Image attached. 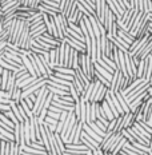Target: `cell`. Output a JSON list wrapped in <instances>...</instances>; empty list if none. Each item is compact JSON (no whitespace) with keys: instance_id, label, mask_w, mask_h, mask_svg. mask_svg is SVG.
<instances>
[{"instance_id":"obj_1","label":"cell","mask_w":152,"mask_h":155,"mask_svg":"<svg viewBox=\"0 0 152 155\" xmlns=\"http://www.w3.org/2000/svg\"><path fill=\"white\" fill-rule=\"evenodd\" d=\"M79 67L80 70L84 72V75L89 79V82H92L93 79H95V63L92 62L91 56L89 55H87L86 52H80L79 55Z\"/></svg>"},{"instance_id":"obj_2","label":"cell","mask_w":152,"mask_h":155,"mask_svg":"<svg viewBox=\"0 0 152 155\" xmlns=\"http://www.w3.org/2000/svg\"><path fill=\"white\" fill-rule=\"evenodd\" d=\"M48 94H50V91H48L47 88V84L43 86L40 90L36 92V99H35V104H34V108H32V112H34V115H39L41 111V108H43V104H44V101L47 99Z\"/></svg>"},{"instance_id":"obj_3","label":"cell","mask_w":152,"mask_h":155,"mask_svg":"<svg viewBox=\"0 0 152 155\" xmlns=\"http://www.w3.org/2000/svg\"><path fill=\"white\" fill-rule=\"evenodd\" d=\"M123 76L121 71L120 70H115L114 74H112V79H111V86H109V91L111 92H118L120 91V87H121V83H123Z\"/></svg>"},{"instance_id":"obj_4","label":"cell","mask_w":152,"mask_h":155,"mask_svg":"<svg viewBox=\"0 0 152 155\" xmlns=\"http://www.w3.org/2000/svg\"><path fill=\"white\" fill-rule=\"evenodd\" d=\"M14 137H15V143L19 147L24 146L25 144V139H24V126L23 123H16L14 127Z\"/></svg>"},{"instance_id":"obj_5","label":"cell","mask_w":152,"mask_h":155,"mask_svg":"<svg viewBox=\"0 0 152 155\" xmlns=\"http://www.w3.org/2000/svg\"><path fill=\"white\" fill-rule=\"evenodd\" d=\"M145 19H147V14H145V12H139V14L136 15L134 23H132V25L129 27V30H128V32L132 35V36H136L139 28H140V25L143 24V21L145 20Z\"/></svg>"},{"instance_id":"obj_6","label":"cell","mask_w":152,"mask_h":155,"mask_svg":"<svg viewBox=\"0 0 152 155\" xmlns=\"http://www.w3.org/2000/svg\"><path fill=\"white\" fill-rule=\"evenodd\" d=\"M52 19H53V23H55V25H56V28H57V34H59V39L61 40V39H64V38H66V35H67V30L64 28L63 21H61V14L56 15V16H52Z\"/></svg>"},{"instance_id":"obj_7","label":"cell","mask_w":152,"mask_h":155,"mask_svg":"<svg viewBox=\"0 0 152 155\" xmlns=\"http://www.w3.org/2000/svg\"><path fill=\"white\" fill-rule=\"evenodd\" d=\"M37 11L40 12V14H47V15H50V16H56V15L61 14L60 8L50 7V5H46V4H43V3H41V4L37 7Z\"/></svg>"},{"instance_id":"obj_8","label":"cell","mask_w":152,"mask_h":155,"mask_svg":"<svg viewBox=\"0 0 152 155\" xmlns=\"http://www.w3.org/2000/svg\"><path fill=\"white\" fill-rule=\"evenodd\" d=\"M135 122H136V119H135V115L132 114V112H125V114H123L121 128H123V130H125V128L132 127Z\"/></svg>"},{"instance_id":"obj_9","label":"cell","mask_w":152,"mask_h":155,"mask_svg":"<svg viewBox=\"0 0 152 155\" xmlns=\"http://www.w3.org/2000/svg\"><path fill=\"white\" fill-rule=\"evenodd\" d=\"M60 50L59 47H55L53 50L50 51V62H51V66L56 67V66H60Z\"/></svg>"},{"instance_id":"obj_10","label":"cell","mask_w":152,"mask_h":155,"mask_svg":"<svg viewBox=\"0 0 152 155\" xmlns=\"http://www.w3.org/2000/svg\"><path fill=\"white\" fill-rule=\"evenodd\" d=\"M19 56L21 58V60H23V66L25 67V70L30 72V75L31 76H34V78H37L36 76V74H35V70H34V66H32V62H31V59L27 56V55H23V54H19Z\"/></svg>"},{"instance_id":"obj_11","label":"cell","mask_w":152,"mask_h":155,"mask_svg":"<svg viewBox=\"0 0 152 155\" xmlns=\"http://www.w3.org/2000/svg\"><path fill=\"white\" fill-rule=\"evenodd\" d=\"M151 52H152V35L150 36V39H148L147 44L144 46L143 51H141V54L139 55V59H140V60H144L147 56H150Z\"/></svg>"},{"instance_id":"obj_12","label":"cell","mask_w":152,"mask_h":155,"mask_svg":"<svg viewBox=\"0 0 152 155\" xmlns=\"http://www.w3.org/2000/svg\"><path fill=\"white\" fill-rule=\"evenodd\" d=\"M118 35H119V36H120V38H121L124 41H127V43L129 44V46H131V44L135 41V39H136L135 36H132V35L129 34V32H127L125 30H123V28H119Z\"/></svg>"},{"instance_id":"obj_13","label":"cell","mask_w":152,"mask_h":155,"mask_svg":"<svg viewBox=\"0 0 152 155\" xmlns=\"http://www.w3.org/2000/svg\"><path fill=\"white\" fill-rule=\"evenodd\" d=\"M144 80H145L144 78H136V79H135L134 82H132L131 84H129V86L127 87V88L124 90V91H121V94H123V95H124V96H125V95H128V94L131 92V91H134V90L136 88V87H137L139 84H141V83H143Z\"/></svg>"},{"instance_id":"obj_14","label":"cell","mask_w":152,"mask_h":155,"mask_svg":"<svg viewBox=\"0 0 152 155\" xmlns=\"http://www.w3.org/2000/svg\"><path fill=\"white\" fill-rule=\"evenodd\" d=\"M44 32H47V28L44 24H41V25H39V27L34 28V30H30V36L32 39H39Z\"/></svg>"},{"instance_id":"obj_15","label":"cell","mask_w":152,"mask_h":155,"mask_svg":"<svg viewBox=\"0 0 152 155\" xmlns=\"http://www.w3.org/2000/svg\"><path fill=\"white\" fill-rule=\"evenodd\" d=\"M115 95H116V98H118L119 103H120V106H121L123 111H124V112H131V110H129V104L127 103V101H125V98H124V96H123L121 91L115 92Z\"/></svg>"},{"instance_id":"obj_16","label":"cell","mask_w":152,"mask_h":155,"mask_svg":"<svg viewBox=\"0 0 152 155\" xmlns=\"http://www.w3.org/2000/svg\"><path fill=\"white\" fill-rule=\"evenodd\" d=\"M82 134H83V123H82V122H77L76 131H75V137H73V140H72L73 144H80V143H82V142H80Z\"/></svg>"},{"instance_id":"obj_17","label":"cell","mask_w":152,"mask_h":155,"mask_svg":"<svg viewBox=\"0 0 152 155\" xmlns=\"http://www.w3.org/2000/svg\"><path fill=\"white\" fill-rule=\"evenodd\" d=\"M83 131H84V132H87V134H88L89 137H91V138H93V139H95L96 142H99V143H100V142H102V139H103V138L100 137V135H98V134H96V132L93 131L92 128L89 127V126L87 124V123H83Z\"/></svg>"},{"instance_id":"obj_18","label":"cell","mask_w":152,"mask_h":155,"mask_svg":"<svg viewBox=\"0 0 152 155\" xmlns=\"http://www.w3.org/2000/svg\"><path fill=\"white\" fill-rule=\"evenodd\" d=\"M9 107H11L12 112L15 114L16 119H18V120L20 122V123H23V122H24V118L21 116V112H20V110H19V104H16L14 101H11V102H9Z\"/></svg>"},{"instance_id":"obj_19","label":"cell","mask_w":152,"mask_h":155,"mask_svg":"<svg viewBox=\"0 0 152 155\" xmlns=\"http://www.w3.org/2000/svg\"><path fill=\"white\" fill-rule=\"evenodd\" d=\"M79 122L87 123V104L83 99H80V118H79Z\"/></svg>"},{"instance_id":"obj_20","label":"cell","mask_w":152,"mask_h":155,"mask_svg":"<svg viewBox=\"0 0 152 155\" xmlns=\"http://www.w3.org/2000/svg\"><path fill=\"white\" fill-rule=\"evenodd\" d=\"M108 87H105L104 84H102L100 86V88H99V91H98V95H96V99H95V102H98V103H102L103 101H104V98H105V94L108 92Z\"/></svg>"},{"instance_id":"obj_21","label":"cell","mask_w":152,"mask_h":155,"mask_svg":"<svg viewBox=\"0 0 152 155\" xmlns=\"http://www.w3.org/2000/svg\"><path fill=\"white\" fill-rule=\"evenodd\" d=\"M67 150H72V151H88V147L86 144L80 143V144H73V143H66Z\"/></svg>"},{"instance_id":"obj_22","label":"cell","mask_w":152,"mask_h":155,"mask_svg":"<svg viewBox=\"0 0 152 155\" xmlns=\"http://www.w3.org/2000/svg\"><path fill=\"white\" fill-rule=\"evenodd\" d=\"M35 79H36V78H34V76H28L27 79H23V80H20V82H16V86H18V87H20L21 90H25L28 86L31 84L32 82H34Z\"/></svg>"},{"instance_id":"obj_23","label":"cell","mask_w":152,"mask_h":155,"mask_svg":"<svg viewBox=\"0 0 152 155\" xmlns=\"http://www.w3.org/2000/svg\"><path fill=\"white\" fill-rule=\"evenodd\" d=\"M100 104H102L103 110H104V114H105V116H107V119H108V120H112L115 116H114V114H112V111H111V108H109L108 103H107L105 101H103L102 103H100Z\"/></svg>"},{"instance_id":"obj_24","label":"cell","mask_w":152,"mask_h":155,"mask_svg":"<svg viewBox=\"0 0 152 155\" xmlns=\"http://www.w3.org/2000/svg\"><path fill=\"white\" fill-rule=\"evenodd\" d=\"M53 71H56V72H61V74H67V75H73V74H75V70L73 68H68V67H64V66L53 67Z\"/></svg>"},{"instance_id":"obj_25","label":"cell","mask_w":152,"mask_h":155,"mask_svg":"<svg viewBox=\"0 0 152 155\" xmlns=\"http://www.w3.org/2000/svg\"><path fill=\"white\" fill-rule=\"evenodd\" d=\"M47 88H48V91H50V92H52L53 95L64 96V95H67V94H70V91H64V90L56 88V87H53V86H50V84H47Z\"/></svg>"},{"instance_id":"obj_26","label":"cell","mask_w":152,"mask_h":155,"mask_svg":"<svg viewBox=\"0 0 152 155\" xmlns=\"http://www.w3.org/2000/svg\"><path fill=\"white\" fill-rule=\"evenodd\" d=\"M21 91H23V90H21L20 87L16 86L15 91H14V94H12L11 101H14V102L16 103V104H19V103H20V101H21Z\"/></svg>"},{"instance_id":"obj_27","label":"cell","mask_w":152,"mask_h":155,"mask_svg":"<svg viewBox=\"0 0 152 155\" xmlns=\"http://www.w3.org/2000/svg\"><path fill=\"white\" fill-rule=\"evenodd\" d=\"M53 135H55V139H56L57 147H59L60 153H61V155H63V153H64V151H66V143H64L63 139H61L60 134H57V132H53Z\"/></svg>"},{"instance_id":"obj_28","label":"cell","mask_w":152,"mask_h":155,"mask_svg":"<svg viewBox=\"0 0 152 155\" xmlns=\"http://www.w3.org/2000/svg\"><path fill=\"white\" fill-rule=\"evenodd\" d=\"M109 96H111V99H112V102H114L115 107H116V108H118L119 114H120V115H123V114H125V112H124V111H123V108H121L120 103H119V101H118V98H116L115 92H111V91H109Z\"/></svg>"},{"instance_id":"obj_29","label":"cell","mask_w":152,"mask_h":155,"mask_svg":"<svg viewBox=\"0 0 152 155\" xmlns=\"http://www.w3.org/2000/svg\"><path fill=\"white\" fill-rule=\"evenodd\" d=\"M144 71H145V60H140L139 64H137L136 76L137 78H144Z\"/></svg>"},{"instance_id":"obj_30","label":"cell","mask_w":152,"mask_h":155,"mask_svg":"<svg viewBox=\"0 0 152 155\" xmlns=\"http://www.w3.org/2000/svg\"><path fill=\"white\" fill-rule=\"evenodd\" d=\"M70 95L73 98V101H75V103L77 102H80V94L77 92V90L73 87V84H71L70 86Z\"/></svg>"},{"instance_id":"obj_31","label":"cell","mask_w":152,"mask_h":155,"mask_svg":"<svg viewBox=\"0 0 152 155\" xmlns=\"http://www.w3.org/2000/svg\"><path fill=\"white\" fill-rule=\"evenodd\" d=\"M0 122H3V123L8 124L9 127H12V128L15 127V123H14V122H12L9 118H7V116L4 115V112H2V111H0Z\"/></svg>"},{"instance_id":"obj_32","label":"cell","mask_w":152,"mask_h":155,"mask_svg":"<svg viewBox=\"0 0 152 155\" xmlns=\"http://www.w3.org/2000/svg\"><path fill=\"white\" fill-rule=\"evenodd\" d=\"M19 104H20L21 107H23L24 112H25V115H27L28 118H31V116L34 115V112H32V110H31L30 107H28V104H27V103L24 102V99H21V101H20V103H19Z\"/></svg>"},{"instance_id":"obj_33","label":"cell","mask_w":152,"mask_h":155,"mask_svg":"<svg viewBox=\"0 0 152 155\" xmlns=\"http://www.w3.org/2000/svg\"><path fill=\"white\" fill-rule=\"evenodd\" d=\"M87 124H88L89 127H91L92 130L95 131V132H96V134H98V135H100V137H102V138H103V137H104V135H105V132L103 131V130H100V128L98 127V126H96V123H95V122H89V123H87Z\"/></svg>"},{"instance_id":"obj_34","label":"cell","mask_w":152,"mask_h":155,"mask_svg":"<svg viewBox=\"0 0 152 155\" xmlns=\"http://www.w3.org/2000/svg\"><path fill=\"white\" fill-rule=\"evenodd\" d=\"M53 75L56 78H60V79H64V80H68V82H72L73 79V75H67V74H61V72H56L53 71Z\"/></svg>"},{"instance_id":"obj_35","label":"cell","mask_w":152,"mask_h":155,"mask_svg":"<svg viewBox=\"0 0 152 155\" xmlns=\"http://www.w3.org/2000/svg\"><path fill=\"white\" fill-rule=\"evenodd\" d=\"M89 115H91V122H95L96 120V102L91 103V111H89Z\"/></svg>"},{"instance_id":"obj_36","label":"cell","mask_w":152,"mask_h":155,"mask_svg":"<svg viewBox=\"0 0 152 155\" xmlns=\"http://www.w3.org/2000/svg\"><path fill=\"white\" fill-rule=\"evenodd\" d=\"M11 155H20V147L15 142H11Z\"/></svg>"},{"instance_id":"obj_37","label":"cell","mask_w":152,"mask_h":155,"mask_svg":"<svg viewBox=\"0 0 152 155\" xmlns=\"http://www.w3.org/2000/svg\"><path fill=\"white\" fill-rule=\"evenodd\" d=\"M4 115L7 116V118H9V119H11V120L14 122L15 124H16V123H20V122H19L18 119H16V116H15V114H14V112H12V110H8V111H5V112H4Z\"/></svg>"},{"instance_id":"obj_38","label":"cell","mask_w":152,"mask_h":155,"mask_svg":"<svg viewBox=\"0 0 152 155\" xmlns=\"http://www.w3.org/2000/svg\"><path fill=\"white\" fill-rule=\"evenodd\" d=\"M144 12L145 14L152 12V0H144Z\"/></svg>"},{"instance_id":"obj_39","label":"cell","mask_w":152,"mask_h":155,"mask_svg":"<svg viewBox=\"0 0 152 155\" xmlns=\"http://www.w3.org/2000/svg\"><path fill=\"white\" fill-rule=\"evenodd\" d=\"M43 4L50 5V7H55V8H60V3L59 2H51V0H43Z\"/></svg>"},{"instance_id":"obj_40","label":"cell","mask_w":152,"mask_h":155,"mask_svg":"<svg viewBox=\"0 0 152 155\" xmlns=\"http://www.w3.org/2000/svg\"><path fill=\"white\" fill-rule=\"evenodd\" d=\"M116 122H118V118H114L112 120H109V124H108V127H107V131L114 132L115 127H116ZM107 131H105V132H107Z\"/></svg>"},{"instance_id":"obj_41","label":"cell","mask_w":152,"mask_h":155,"mask_svg":"<svg viewBox=\"0 0 152 155\" xmlns=\"http://www.w3.org/2000/svg\"><path fill=\"white\" fill-rule=\"evenodd\" d=\"M137 123L140 124L141 127H143L147 132H150V134L152 132V127H151V126H148V124H147V122H144V120H137Z\"/></svg>"},{"instance_id":"obj_42","label":"cell","mask_w":152,"mask_h":155,"mask_svg":"<svg viewBox=\"0 0 152 155\" xmlns=\"http://www.w3.org/2000/svg\"><path fill=\"white\" fill-rule=\"evenodd\" d=\"M120 155H140V154H137V153H135V151H131V150H128V148H121V151L119 153Z\"/></svg>"},{"instance_id":"obj_43","label":"cell","mask_w":152,"mask_h":155,"mask_svg":"<svg viewBox=\"0 0 152 155\" xmlns=\"http://www.w3.org/2000/svg\"><path fill=\"white\" fill-rule=\"evenodd\" d=\"M47 116H50V118H53V119H57V120H59L60 114H57V112H53V111H51V110H48Z\"/></svg>"},{"instance_id":"obj_44","label":"cell","mask_w":152,"mask_h":155,"mask_svg":"<svg viewBox=\"0 0 152 155\" xmlns=\"http://www.w3.org/2000/svg\"><path fill=\"white\" fill-rule=\"evenodd\" d=\"M95 123H96V126H98V127L100 128V130H103L104 132L107 131V127H105V126L103 124V123H102V122H100V120H95Z\"/></svg>"},{"instance_id":"obj_45","label":"cell","mask_w":152,"mask_h":155,"mask_svg":"<svg viewBox=\"0 0 152 155\" xmlns=\"http://www.w3.org/2000/svg\"><path fill=\"white\" fill-rule=\"evenodd\" d=\"M41 2H43V0H34V3H32V8L37 9V7L41 4Z\"/></svg>"},{"instance_id":"obj_46","label":"cell","mask_w":152,"mask_h":155,"mask_svg":"<svg viewBox=\"0 0 152 155\" xmlns=\"http://www.w3.org/2000/svg\"><path fill=\"white\" fill-rule=\"evenodd\" d=\"M129 4H131V8L137 9V0H129Z\"/></svg>"},{"instance_id":"obj_47","label":"cell","mask_w":152,"mask_h":155,"mask_svg":"<svg viewBox=\"0 0 152 155\" xmlns=\"http://www.w3.org/2000/svg\"><path fill=\"white\" fill-rule=\"evenodd\" d=\"M147 92H148V95H150L151 98H152V87H150V88H148V91H147Z\"/></svg>"},{"instance_id":"obj_48","label":"cell","mask_w":152,"mask_h":155,"mask_svg":"<svg viewBox=\"0 0 152 155\" xmlns=\"http://www.w3.org/2000/svg\"><path fill=\"white\" fill-rule=\"evenodd\" d=\"M18 2H19V4H20V5H24V2H25V0H18Z\"/></svg>"},{"instance_id":"obj_49","label":"cell","mask_w":152,"mask_h":155,"mask_svg":"<svg viewBox=\"0 0 152 155\" xmlns=\"http://www.w3.org/2000/svg\"><path fill=\"white\" fill-rule=\"evenodd\" d=\"M103 153H104V155H114L112 153H109V151H103Z\"/></svg>"},{"instance_id":"obj_50","label":"cell","mask_w":152,"mask_h":155,"mask_svg":"<svg viewBox=\"0 0 152 155\" xmlns=\"http://www.w3.org/2000/svg\"><path fill=\"white\" fill-rule=\"evenodd\" d=\"M150 147L152 148V132H151V140H150Z\"/></svg>"},{"instance_id":"obj_51","label":"cell","mask_w":152,"mask_h":155,"mask_svg":"<svg viewBox=\"0 0 152 155\" xmlns=\"http://www.w3.org/2000/svg\"><path fill=\"white\" fill-rule=\"evenodd\" d=\"M87 155H93V153H92L91 150H89V151H87Z\"/></svg>"},{"instance_id":"obj_52","label":"cell","mask_w":152,"mask_h":155,"mask_svg":"<svg viewBox=\"0 0 152 155\" xmlns=\"http://www.w3.org/2000/svg\"><path fill=\"white\" fill-rule=\"evenodd\" d=\"M150 83L152 84V74H151V78H150Z\"/></svg>"},{"instance_id":"obj_53","label":"cell","mask_w":152,"mask_h":155,"mask_svg":"<svg viewBox=\"0 0 152 155\" xmlns=\"http://www.w3.org/2000/svg\"><path fill=\"white\" fill-rule=\"evenodd\" d=\"M48 155H50V154H48Z\"/></svg>"}]
</instances>
